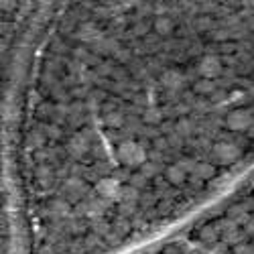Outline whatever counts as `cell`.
<instances>
[{
	"label": "cell",
	"instance_id": "17",
	"mask_svg": "<svg viewBox=\"0 0 254 254\" xmlns=\"http://www.w3.org/2000/svg\"><path fill=\"white\" fill-rule=\"evenodd\" d=\"M201 238H203V240H216V230H214V228H205V230L201 232Z\"/></svg>",
	"mask_w": 254,
	"mask_h": 254
},
{
	"label": "cell",
	"instance_id": "1",
	"mask_svg": "<svg viewBox=\"0 0 254 254\" xmlns=\"http://www.w3.org/2000/svg\"><path fill=\"white\" fill-rule=\"evenodd\" d=\"M118 161L126 167H142L146 163L144 146L134 142V140H124L118 146Z\"/></svg>",
	"mask_w": 254,
	"mask_h": 254
},
{
	"label": "cell",
	"instance_id": "5",
	"mask_svg": "<svg viewBox=\"0 0 254 254\" xmlns=\"http://www.w3.org/2000/svg\"><path fill=\"white\" fill-rule=\"evenodd\" d=\"M197 71L203 79H216L220 73H222V61L220 57L216 55H205L201 61H199V65H197Z\"/></svg>",
	"mask_w": 254,
	"mask_h": 254
},
{
	"label": "cell",
	"instance_id": "11",
	"mask_svg": "<svg viewBox=\"0 0 254 254\" xmlns=\"http://www.w3.org/2000/svg\"><path fill=\"white\" fill-rule=\"evenodd\" d=\"M185 177H187V171L185 169L177 163V165H171L167 169V179H169V183H173V185H181L183 181H185Z\"/></svg>",
	"mask_w": 254,
	"mask_h": 254
},
{
	"label": "cell",
	"instance_id": "18",
	"mask_svg": "<svg viewBox=\"0 0 254 254\" xmlns=\"http://www.w3.org/2000/svg\"><path fill=\"white\" fill-rule=\"evenodd\" d=\"M246 132H248V136H252V138H254V122H252V126H250V128H248Z\"/></svg>",
	"mask_w": 254,
	"mask_h": 254
},
{
	"label": "cell",
	"instance_id": "12",
	"mask_svg": "<svg viewBox=\"0 0 254 254\" xmlns=\"http://www.w3.org/2000/svg\"><path fill=\"white\" fill-rule=\"evenodd\" d=\"M193 90L197 92V94H211V92H214L216 90V83H214V79H199L197 83H195V86H193Z\"/></svg>",
	"mask_w": 254,
	"mask_h": 254
},
{
	"label": "cell",
	"instance_id": "7",
	"mask_svg": "<svg viewBox=\"0 0 254 254\" xmlns=\"http://www.w3.org/2000/svg\"><path fill=\"white\" fill-rule=\"evenodd\" d=\"M77 37H79L81 41H86V43H98V41L104 39L102 33H100V29H98L96 25H92V23L81 25L79 31H77Z\"/></svg>",
	"mask_w": 254,
	"mask_h": 254
},
{
	"label": "cell",
	"instance_id": "15",
	"mask_svg": "<svg viewBox=\"0 0 254 254\" xmlns=\"http://www.w3.org/2000/svg\"><path fill=\"white\" fill-rule=\"evenodd\" d=\"M106 124L108 126H120L122 124V114L120 112H110L106 116Z\"/></svg>",
	"mask_w": 254,
	"mask_h": 254
},
{
	"label": "cell",
	"instance_id": "16",
	"mask_svg": "<svg viewBox=\"0 0 254 254\" xmlns=\"http://www.w3.org/2000/svg\"><path fill=\"white\" fill-rule=\"evenodd\" d=\"M144 120L146 122H159L161 120V114H159V110H155V108H151V110H146V114H144Z\"/></svg>",
	"mask_w": 254,
	"mask_h": 254
},
{
	"label": "cell",
	"instance_id": "3",
	"mask_svg": "<svg viewBox=\"0 0 254 254\" xmlns=\"http://www.w3.org/2000/svg\"><path fill=\"white\" fill-rule=\"evenodd\" d=\"M254 118L250 110H234L226 116V126L234 132H246L250 126H252Z\"/></svg>",
	"mask_w": 254,
	"mask_h": 254
},
{
	"label": "cell",
	"instance_id": "9",
	"mask_svg": "<svg viewBox=\"0 0 254 254\" xmlns=\"http://www.w3.org/2000/svg\"><path fill=\"white\" fill-rule=\"evenodd\" d=\"M216 173V167L211 163H195L191 175L197 179V181H205V179H211Z\"/></svg>",
	"mask_w": 254,
	"mask_h": 254
},
{
	"label": "cell",
	"instance_id": "2",
	"mask_svg": "<svg viewBox=\"0 0 254 254\" xmlns=\"http://www.w3.org/2000/svg\"><path fill=\"white\" fill-rule=\"evenodd\" d=\"M240 155H242L240 146L234 144V142L224 140V142H218V144L214 146V159H216L218 163H222V165H230V163L238 161Z\"/></svg>",
	"mask_w": 254,
	"mask_h": 254
},
{
	"label": "cell",
	"instance_id": "4",
	"mask_svg": "<svg viewBox=\"0 0 254 254\" xmlns=\"http://www.w3.org/2000/svg\"><path fill=\"white\" fill-rule=\"evenodd\" d=\"M120 181L114 179V177H104L96 183V193L102 197V199H118L120 197Z\"/></svg>",
	"mask_w": 254,
	"mask_h": 254
},
{
	"label": "cell",
	"instance_id": "6",
	"mask_svg": "<svg viewBox=\"0 0 254 254\" xmlns=\"http://www.w3.org/2000/svg\"><path fill=\"white\" fill-rule=\"evenodd\" d=\"M185 77L177 71V69H167L163 75H161V83L167 88V90H179L183 86Z\"/></svg>",
	"mask_w": 254,
	"mask_h": 254
},
{
	"label": "cell",
	"instance_id": "8",
	"mask_svg": "<svg viewBox=\"0 0 254 254\" xmlns=\"http://www.w3.org/2000/svg\"><path fill=\"white\" fill-rule=\"evenodd\" d=\"M90 149V140L86 134H75L71 140H69V153L73 157H83Z\"/></svg>",
	"mask_w": 254,
	"mask_h": 254
},
{
	"label": "cell",
	"instance_id": "10",
	"mask_svg": "<svg viewBox=\"0 0 254 254\" xmlns=\"http://www.w3.org/2000/svg\"><path fill=\"white\" fill-rule=\"evenodd\" d=\"M155 33L161 35V37L171 35V33H173V20L169 18V16H165V14L157 16V18H155Z\"/></svg>",
	"mask_w": 254,
	"mask_h": 254
},
{
	"label": "cell",
	"instance_id": "13",
	"mask_svg": "<svg viewBox=\"0 0 254 254\" xmlns=\"http://www.w3.org/2000/svg\"><path fill=\"white\" fill-rule=\"evenodd\" d=\"M136 197H138V191H136V187L132 185V187H122V191H120V197H118V199H122L124 203H134Z\"/></svg>",
	"mask_w": 254,
	"mask_h": 254
},
{
	"label": "cell",
	"instance_id": "14",
	"mask_svg": "<svg viewBox=\"0 0 254 254\" xmlns=\"http://www.w3.org/2000/svg\"><path fill=\"white\" fill-rule=\"evenodd\" d=\"M157 171H159V167H157L155 163H144V165L140 167V175H142L144 179H149V177L157 175Z\"/></svg>",
	"mask_w": 254,
	"mask_h": 254
}]
</instances>
